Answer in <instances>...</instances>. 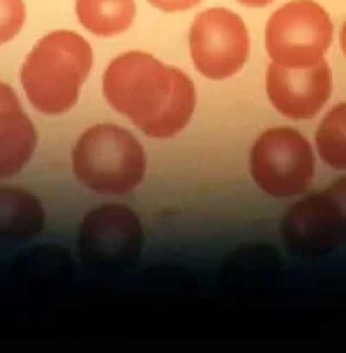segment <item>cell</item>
Segmentation results:
<instances>
[{"instance_id":"6da1fadb","label":"cell","mask_w":346,"mask_h":353,"mask_svg":"<svg viewBox=\"0 0 346 353\" xmlns=\"http://www.w3.org/2000/svg\"><path fill=\"white\" fill-rule=\"evenodd\" d=\"M104 97L149 137L166 139L187 127L196 108V88L179 68L145 52L113 59L104 73Z\"/></svg>"},{"instance_id":"7a4b0ae2","label":"cell","mask_w":346,"mask_h":353,"mask_svg":"<svg viewBox=\"0 0 346 353\" xmlns=\"http://www.w3.org/2000/svg\"><path fill=\"white\" fill-rule=\"evenodd\" d=\"M92 68L89 42L59 30L39 40L21 68V83L32 106L42 114H64L77 104Z\"/></svg>"},{"instance_id":"3957f363","label":"cell","mask_w":346,"mask_h":353,"mask_svg":"<svg viewBox=\"0 0 346 353\" xmlns=\"http://www.w3.org/2000/svg\"><path fill=\"white\" fill-rule=\"evenodd\" d=\"M73 172L101 194H127L145 175V152L132 132L103 123L81 134L73 149Z\"/></svg>"},{"instance_id":"277c9868","label":"cell","mask_w":346,"mask_h":353,"mask_svg":"<svg viewBox=\"0 0 346 353\" xmlns=\"http://www.w3.org/2000/svg\"><path fill=\"white\" fill-rule=\"evenodd\" d=\"M250 170L254 184L272 198H294L310 188L315 158L307 139L289 127L263 132L253 144Z\"/></svg>"},{"instance_id":"5b68a950","label":"cell","mask_w":346,"mask_h":353,"mask_svg":"<svg viewBox=\"0 0 346 353\" xmlns=\"http://www.w3.org/2000/svg\"><path fill=\"white\" fill-rule=\"evenodd\" d=\"M281 232L291 251L325 256L346 244V176L287 210Z\"/></svg>"},{"instance_id":"8992f818","label":"cell","mask_w":346,"mask_h":353,"mask_svg":"<svg viewBox=\"0 0 346 353\" xmlns=\"http://www.w3.org/2000/svg\"><path fill=\"white\" fill-rule=\"evenodd\" d=\"M331 42V18L314 0H293L277 9L267 23V52L281 66H312L324 59Z\"/></svg>"},{"instance_id":"52a82bcc","label":"cell","mask_w":346,"mask_h":353,"mask_svg":"<svg viewBox=\"0 0 346 353\" xmlns=\"http://www.w3.org/2000/svg\"><path fill=\"white\" fill-rule=\"evenodd\" d=\"M144 230L137 213L121 205L92 210L80 225V253L97 270L127 269L141 256Z\"/></svg>"},{"instance_id":"ba28073f","label":"cell","mask_w":346,"mask_h":353,"mask_svg":"<svg viewBox=\"0 0 346 353\" xmlns=\"http://www.w3.org/2000/svg\"><path fill=\"white\" fill-rule=\"evenodd\" d=\"M192 63L203 77L225 80L234 77L250 56V33L236 12L213 8L196 16L189 33Z\"/></svg>"},{"instance_id":"9c48e42d","label":"cell","mask_w":346,"mask_h":353,"mask_svg":"<svg viewBox=\"0 0 346 353\" xmlns=\"http://www.w3.org/2000/svg\"><path fill=\"white\" fill-rule=\"evenodd\" d=\"M332 73L324 59L312 66L287 68L272 63L267 70V96L283 117L310 120L327 104Z\"/></svg>"},{"instance_id":"30bf717a","label":"cell","mask_w":346,"mask_h":353,"mask_svg":"<svg viewBox=\"0 0 346 353\" xmlns=\"http://www.w3.org/2000/svg\"><path fill=\"white\" fill-rule=\"evenodd\" d=\"M33 121L19 104L16 92L0 81V179L21 172L37 148Z\"/></svg>"},{"instance_id":"8fae6325","label":"cell","mask_w":346,"mask_h":353,"mask_svg":"<svg viewBox=\"0 0 346 353\" xmlns=\"http://www.w3.org/2000/svg\"><path fill=\"white\" fill-rule=\"evenodd\" d=\"M45 212L37 196L25 189L0 188V244H23L42 232Z\"/></svg>"},{"instance_id":"7c38bea8","label":"cell","mask_w":346,"mask_h":353,"mask_svg":"<svg viewBox=\"0 0 346 353\" xmlns=\"http://www.w3.org/2000/svg\"><path fill=\"white\" fill-rule=\"evenodd\" d=\"M135 14V0H77L78 21L97 37H116L127 32Z\"/></svg>"},{"instance_id":"4fadbf2b","label":"cell","mask_w":346,"mask_h":353,"mask_svg":"<svg viewBox=\"0 0 346 353\" xmlns=\"http://www.w3.org/2000/svg\"><path fill=\"white\" fill-rule=\"evenodd\" d=\"M318 154L331 168L346 170V103L332 108L320 121L315 135Z\"/></svg>"},{"instance_id":"5bb4252c","label":"cell","mask_w":346,"mask_h":353,"mask_svg":"<svg viewBox=\"0 0 346 353\" xmlns=\"http://www.w3.org/2000/svg\"><path fill=\"white\" fill-rule=\"evenodd\" d=\"M25 19L26 8L23 0H0V46L19 35Z\"/></svg>"},{"instance_id":"9a60e30c","label":"cell","mask_w":346,"mask_h":353,"mask_svg":"<svg viewBox=\"0 0 346 353\" xmlns=\"http://www.w3.org/2000/svg\"><path fill=\"white\" fill-rule=\"evenodd\" d=\"M201 0H149V4L163 12H182L196 8Z\"/></svg>"},{"instance_id":"2e32d148","label":"cell","mask_w":346,"mask_h":353,"mask_svg":"<svg viewBox=\"0 0 346 353\" xmlns=\"http://www.w3.org/2000/svg\"><path fill=\"white\" fill-rule=\"evenodd\" d=\"M237 2L246 8H265V6L272 4L274 0H237Z\"/></svg>"},{"instance_id":"e0dca14e","label":"cell","mask_w":346,"mask_h":353,"mask_svg":"<svg viewBox=\"0 0 346 353\" xmlns=\"http://www.w3.org/2000/svg\"><path fill=\"white\" fill-rule=\"evenodd\" d=\"M341 49L346 56V23L343 25V30H341Z\"/></svg>"}]
</instances>
